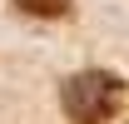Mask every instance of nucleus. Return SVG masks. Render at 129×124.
Segmentation results:
<instances>
[{"label":"nucleus","mask_w":129,"mask_h":124,"mask_svg":"<svg viewBox=\"0 0 129 124\" xmlns=\"http://www.w3.org/2000/svg\"><path fill=\"white\" fill-rule=\"evenodd\" d=\"M60 104L70 114V124H109L119 109H124V84L109 75V70H84V75H70L60 89Z\"/></svg>","instance_id":"1"},{"label":"nucleus","mask_w":129,"mask_h":124,"mask_svg":"<svg viewBox=\"0 0 129 124\" xmlns=\"http://www.w3.org/2000/svg\"><path fill=\"white\" fill-rule=\"evenodd\" d=\"M70 5H75V0H15V10L30 15V20H64Z\"/></svg>","instance_id":"2"}]
</instances>
